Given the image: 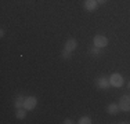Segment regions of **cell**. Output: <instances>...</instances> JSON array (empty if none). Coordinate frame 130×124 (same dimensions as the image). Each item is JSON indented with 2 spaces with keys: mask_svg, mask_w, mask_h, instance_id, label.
<instances>
[{
  "mask_svg": "<svg viewBox=\"0 0 130 124\" xmlns=\"http://www.w3.org/2000/svg\"><path fill=\"white\" fill-rule=\"evenodd\" d=\"M107 0H97V4H105Z\"/></svg>",
  "mask_w": 130,
  "mask_h": 124,
  "instance_id": "14",
  "label": "cell"
},
{
  "mask_svg": "<svg viewBox=\"0 0 130 124\" xmlns=\"http://www.w3.org/2000/svg\"><path fill=\"white\" fill-rule=\"evenodd\" d=\"M90 52L93 55H100V47H97V46H94L91 50H90Z\"/></svg>",
  "mask_w": 130,
  "mask_h": 124,
  "instance_id": "12",
  "label": "cell"
},
{
  "mask_svg": "<svg viewBox=\"0 0 130 124\" xmlns=\"http://www.w3.org/2000/svg\"><path fill=\"white\" fill-rule=\"evenodd\" d=\"M109 83H111L113 87H122V84H123V77H122V74L113 73L112 76L109 77Z\"/></svg>",
  "mask_w": 130,
  "mask_h": 124,
  "instance_id": "2",
  "label": "cell"
},
{
  "mask_svg": "<svg viewBox=\"0 0 130 124\" xmlns=\"http://www.w3.org/2000/svg\"><path fill=\"white\" fill-rule=\"evenodd\" d=\"M93 42H94V46H97V47H100V48H103L108 44V39L105 36H101V35L95 36Z\"/></svg>",
  "mask_w": 130,
  "mask_h": 124,
  "instance_id": "3",
  "label": "cell"
},
{
  "mask_svg": "<svg viewBox=\"0 0 130 124\" xmlns=\"http://www.w3.org/2000/svg\"><path fill=\"white\" fill-rule=\"evenodd\" d=\"M69 52H71V51H68V50H64V51H62V57L67 58V59H68V58H71V54H69Z\"/></svg>",
  "mask_w": 130,
  "mask_h": 124,
  "instance_id": "13",
  "label": "cell"
},
{
  "mask_svg": "<svg viewBox=\"0 0 130 124\" xmlns=\"http://www.w3.org/2000/svg\"><path fill=\"white\" fill-rule=\"evenodd\" d=\"M129 88H130V83H129Z\"/></svg>",
  "mask_w": 130,
  "mask_h": 124,
  "instance_id": "15",
  "label": "cell"
},
{
  "mask_svg": "<svg viewBox=\"0 0 130 124\" xmlns=\"http://www.w3.org/2000/svg\"><path fill=\"white\" fill-rule=\"evenodd\" d=\"M119 112V105L118 104H109L108 106V113L109 114H116Z\"/></svg>",
  "mask_w": 130,
  "mask_h": 124,
  "instance_id": "8",
  "label": "cell"
},
{
  "mask_svg": "<svg viewBox=\"0 0 130 124\" xmlns=\"http://www.w3.org/2000/svg\"><path fill=\"white\" fill-rule=\"evenodd\" d=\"M26 110V109H25ZM21 108V109H17V113H15V116H17V119H20V120H22V119H25V116H26V112Z\"/></svg>",
  "mask_w": 130,
  "mask_h": 124,
  "instance_id": "9",
  "label": "cell"
},
{
  "mask_svg": "<svg viewBox=\"0 0 130 124\" xmlns=\"http://www.w3.org/2000/svg\"><path fill=\"white\" fill-rule=\"evenodd\" d=\"M79 123L80 124H90L91 123V119H90V117H87V116H85V117H82V119L79 120Z\"/></svg>",
  "mask_w": 130,
  "mask_h": 124,
  "instance_id": "11",
  "label": "cell"
},
{
  "mask_svg": "<svg viewBox=\"0 0 130 124\" xmlns=\"http://www.w3.org/2000/svg\"><path fill=\"white\" fill-rule=\"evenodd\" d=\"M119 109L123 112H129L130 110V97L129 95H123L119 101Z\"/></svg>",
  "mask_w": 130,
  "mask_h": 124,
  "instance_id": "1",
  "label": "cell"
},
{
  "mask_svg": "<svg viewBox=\"0 0 130 124\" xmlns=\"http://www.w3.org/2000/svg\"><path fill=\"white\" fill-rule=\"evenodd\" d=\"M15 108H17V109H21V108H24V97H20L17 99V101H15Z\"/></svg>",
  "mask_w": 130,
  "mask_h": 124,
  "instance_id": "10",
  "label": "cell"
},
{
  "mask_svg": "<svg viewBox=\"0 0 130 124\" xmlns=\"http://www.w3.org/2000/svg\"><path fill=\"white\" fill-rule=\"evenodd\" d=\"M35 106H36V98L35 97H28L25 101H24V109L32 110Z\"/></svg>",
  "mask_w": 130,
  "mask_h": 124,
  "instance_id": "4",
  "label": "cell"
},
{
  "mask_svg": "<svg viewBox=\"0 0 130 124\" xmlns=\"http://www.w3.org/2000/svg\"><path fill=\"white\" fill-rule=\"evenodd\" d=\"M85 7H86V10H89V11H93L95 7H97V0H86V3H85Z\"/></svg>",
  "mask_w": 130,
  "mask_h": 124,
  "instance_id": "6",
  "label": "cell"
},
{
  "mask_svg": "<svg viewBox=\"0 0 130 124\" xmlns=\"http://www.w3.org/2000/svg\"><path fill=\"white\" fill-rule=\"evenodd\" d=\"M109 84L111 83L108 81V79H105V77H100V79L97 80V86L100 87V88H108Z\"/></svg>",
  "mask_w": 130,
  "mask_h": 124,
  "instance_id": "7",
  "label": "cell"
},
{
  "mask_svg": "<svg viewBox=\"0 0 130 124\" xmlns=\"http://www.w3.org/2000/svg\"><path fill=\"white\" fill-rule=\"evenodd\" d=\"M76 47H78V43H76L75 39L67 40V43H65V50H68V51H73Z\"/></svg>",
  "mask_w": 130,
  "mask_h": 124,
  "instance_id": "5",
  "label": "cell"
}]
</instances>
